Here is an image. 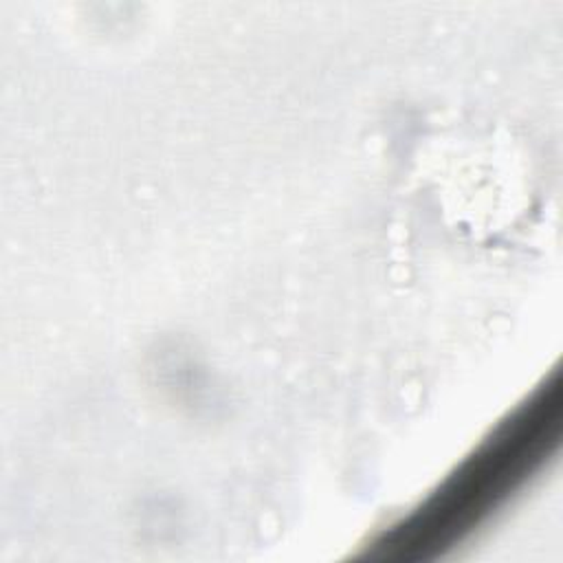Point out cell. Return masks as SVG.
Segmentation results:
<instances>
[{"mask_svg":"<svg viewBox=\"0 0 563 563\" xmlns=\"http://www.w3.org/2000/svg\"><path fill=\"white\" fill-rule=\"evenodd\" d=\"M543 402H537L526 416H517L499 431L424 508L396 526L378 548L391 556H427L482 521L541 460L550 440Z\"/></svg>","mask_w":563,"mask_h":563,"instance_id":"6da1fadb","label":"cell"}]
</instances>
